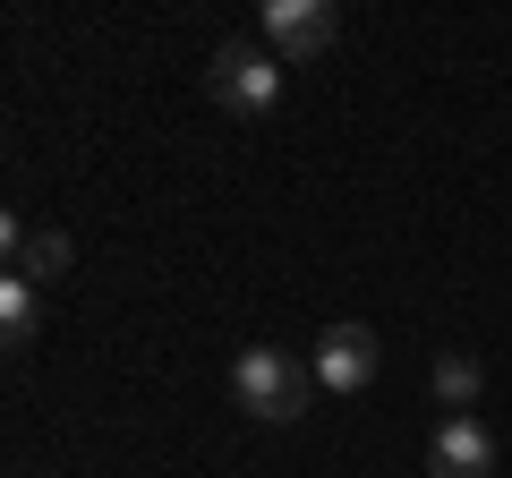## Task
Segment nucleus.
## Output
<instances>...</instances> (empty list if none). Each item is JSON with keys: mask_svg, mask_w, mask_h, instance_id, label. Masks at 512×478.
I'll return each instance as SVG.
<instances>
[{"mask_svg": "<svg viewBox=\"0 0 512 478\" xmlns=\"http://www.w3.org/2000/svg\"><path fill=\"white\" fill-rule=\"evenodd\" d=\"M333 0H265L256 9V35H265V52L274 60H316L333 43Z\"/></svg>", "mask_w": 512, "mask_h": 478, "instance_id": "obj_3", "label": "nucleus"}, {"mask_svg": "<svg viewBox=\"0 0 512 478\" xmlns=\"http://www.w3.org/2000/svg\"><path fill=\"white\" fill-rule=\"evenodd\" d=\"M26 325H35V282L9 274V282H0V333H9V342H26Z\"/></svg>", "mask_w": 512, "mask_h": 478, "instance_id": "obj_8", "label": "nucleus"}, {"mask_svg": "<svg viewBox=\"0 0 512 478\" xmlns=\"http://www.w3.org/2000/svg\"><path fill=\"white\" fill-rule=\"evenodd\" d=\"M214 94L239 111V120H265L282 103V60L265 43H222L214 52Z\"/></svg>", "mask_w": 512, "mask_h": 478, "instance_id": "obj_2", "label": "nucleus"}, {"mask_svg": "<svg viewBox=\"0 0 512 478\" xmlns=\"http://www.w3.org/2000/svg\"><path fill=\"white\" fill-rule=\"evenodd\" d=\"M231 393H239V410L248 419H265V427H291V419H308V402H316V376L299 368V359H282L274 342H248L231 359Z\"/></svg>", "mask_w": 512, "mask_h": 478, "instance_id": "obj_1", "label": "nucleus"}, {"mask_svg": "<svg viewBox=\"0 0 512 478\" xmlns=\"http://www.w3.org/2000/svg\"><path fill=\"white\" fill-rule=\"evenodd\" d=\"M376 368H384V342L367 325H325V342H316V359H308V376L325 393H367Z\"/></svg>", "mask_w": 512, "mask_h": 478, "instance_id": "obj_4", "label": "nucleus"}, {"mask_svg": "<svg viewBox=\"0 0 512 478\" xmlns=\"http://www.w3.org/2000/svg\"><path fill=\"white\" fill-rule=\"evenodd\" d=\"M0 248L18 257V274L35 282V291L69 274V231H35V222H18V214H9V222H0Z\"/></svg>", "mask_w": 512, "mask_h": 478, "instance_id": "obj_6", "label": "nucleus"}, {"mask_svg": "<svg viewBox=\"0 0 512 478\" xmlns=\"http://www.w3.org/2000/svg\"><path fill=\"white\" fill-rule=\"evenodd\" d=\"M478 385H487V376H478L470 350H444V359H436V393H444V410H470Z\"/></svg>", "mask_w": 512, "mask_h": 478, "instance_id": "obj_7", "label": "nucleus"}, {"mask_svg": "<svg viewBox=\"0 0 512 478\" xmlns=\"http://www.w3.org/2000/svg\"><path fill=\"white\" fill-rule=\"evenodd\" d=\"M427 478H495V436L470 410H444L436 444H427Z\"/></svg>", "mask_w": 512, "mask_h": 478, "instance_id": "obj_5", "label": "nucleus"}]
</instances>
